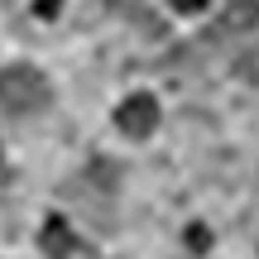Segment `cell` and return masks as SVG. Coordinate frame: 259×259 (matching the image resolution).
Returning <instances> with one entry per match:
<instances>
[{"label":"cell","mask_w":259,"mask_h":259,"mask_svg":"<svg viewBox=\"0 0 259 259\" xmlns=\"http://www.w3.org/2000/svg\"><path fill=\"white\" fill-rule=\"evenodd\" d=\"M48 106V77L34 72V67L15 63L0 72V111L5 115H29V111H44Z\"/></svg>","instance_id":"1"},{"label":"cell","mask_w":259,"mask_h":259,"mask_svg":"<svg viewBox=\"0 0 259 259\" xmlns=\"http://www.w3.org/2000/svg\"><path fill=\"white\" fill-rule=\"evenodd\" d=\"M115 125H120L130 139L154 135V125H158V106H154V96H130V101H120V111H115Z\"/></svg>","instance_id":"2"},{"label":"cell","mask_w":259,"mask_h":259,"mask_svg":"<svg viewBox=\"0 0 259 259\" xmlns=\"http://www.w3.org/2000/svg\"><path fill=\"white\" fill-rule=\"evenodd\" d=\"M38 245H44V254L67 259V254H77V231L67 226V216H48L44 231H38Z\"/></svg>","instance_id":"3"},{"label":"cell","mask_w":259,"mask_h":259,"mask_svg":"<svg viewBox=\"0 0 259 259\" xmlns=\"http://www.w3.org/2000/svg\"><path fill=\"white\" fill-rule=\"evenodd\" d=\"M259 29V0H235L221 15V34H250Z\"/></svg>","instance_id":"4"},{"label":"cell","mask_w":259,"mask_h":259,"mask_svg":"<svg viewBox=\"0 0 259 259\" xmlns=\"http://www.w3.org/2000/svg\"><path fill=\"white\" fill-rule=\"evenodd\" d=\"M178 15H197V10H206V0H173Z\"/></svg>","instance_id":"5"},{"label":"cell","mask_w":259,"mask_h":259,"mask_svg":"<svg viewBox=\"0 0 259 259\" xmlns=\"http://www.w3.org/2000/svg\"><path fill=\"white\" fill-rule=\"evenodd\" d=\"M206 240H211L206 231H187V245H192V250H206Z\"/></svg>","instance_id":"6"}]
</instances>
